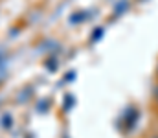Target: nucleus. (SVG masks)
<instances>
[{"label": "nucleus", "instance_id": "1", "mask_svg": "<svg viewBox=\"0 0 158 138\" xmlns=\"http://www.w3.org/2000/svg\"><path fill=\"white\" fill-rule=\"evenodd\" d=\"M153 99H155V103L158 105V81L153 85Z\"/></svg>", "mask_w": 158, "mask_h": 138}, {"label": "nucleus", "instance_id": "2", "mask_svg": "<svg viewBox=\"0 0 158 138\" xmlns=\"http://www.w3.org/2000/svg\"><path fill=\"white\" fill-rule=\"evenodd\" d=\"M156 76H158V65H156Z\"/></svg>", "mask_w": 158, "mask_h": 138}]
</instances>
